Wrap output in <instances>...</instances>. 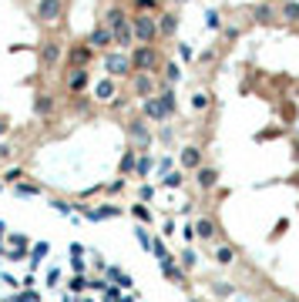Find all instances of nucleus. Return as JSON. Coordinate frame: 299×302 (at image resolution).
<instances>
[{"mask_svg":"<svg viewBox=\"0 0 299 302\" xmlns=\"http://www.w3.org/2000/svg\"><path fill=\"white\" fill-rule=\"evenodd\" d=\"M131 71L134 74H155L158 67L165 64L162 61V51H158L155 44H138V47H131Z\"/></svg>","mask_w":299,"mask_h":302,"instance_id":"f257e3e1","label":"nucleus"},{"mask_svg":"<svg viewBox=\"0 0 299 302\" xmlns=\"http://www.w3.org/2000/svg\"><path fill=\"white\" fill-rule=\"evenodd\" d=\"M131 34L138 44H155L158 37V17H152V14H134L131 17Z\"/></svg>","mask_w":299,"mask_h":302,"instance_id":"f03ea898","label":"nucleus"},{"mask_svg":"<svg viewBox=\"0 0 299 302\" xmlns=\"http://www.w3.org/2000/svg\"><path fill=\"white\" fill-rule=\"evenodd\" d=\"M104 71H108L111 81L131 78L134 71H131V57H128V51H108V54H104Z\"/></svg>","mask_w":299,"mask_h":302,"instance_id":"7ed1b4c3","label":"nucleus"},{"mask_svg":"<svg viewBox=\"0 0 299 302\" xmlns=\"http://www.w3.org/2000/svg\"><path fill=\"white\" fill-rule=\"evenodd\" d=\"M41 67L44 71H54L57 64H61V57H64V44L61 41H54V37H47V41H41Z\"/></svg>","mask_w":299,"mask_h":302,"instance_id":"20e7f679","label":"nucleus"},{"mask_svg":"<svg viewBox=\"0 0 299 302\" xmlns=\"http://www.w3.org/2000/svg\"><path fill=\"white\" fill-rule=\"evenodd\" d=\"M34 17L41 24H61V17H64V0H41L37 4V11H34Z\"/></svg>","mask_w":299,"mask_h":302,"instance_id":"39448f33","label":"nucleus"},{"mask_svg":"<svg viewBox=\"0 0 299 302\" xmlns=\"http://www.w3.org/2000/svg\"><path fill=\"white\" fill-rule=\"evenodd\" d=\"M88 88H91L88 67H71V71H67V91H71V94H88Z\"/></svg>","mask_w":299,"mask_h":302,"instance_id":"423d86ee","label":"nucleus"},{"mask_svg":"<svg viewBox=\"0 0 299 302\" xmlns=\"http://www.w3.org/2000/svg\"><path fill=\"white\" fill-rule=\"evenodd\" d=\"M91 61H94V47H91L88 41H81V44H74L67 51V64L71 67H88Z\"/></svg>","mask_w":299,"mask_h":302,"instance_id":"0eeeda50","label":"nucleus"},{"mask_svg":"<svg viewBox=\"0 0 299 302\" xmlns=\"http://www.w3.org/2000/svg\"><path fill=\"white\" fill-rule=\"evenodd\" d=\"M111 37H114V51H131L134 47V34H131V17L118 27H111Z\"/></svg>","mask_w":299,"mask_h":302,"instance_id":"6e6552de","label":"nucleus"},{"mask_svg":"<svg viewBox=\"0 0 299 302\" xmlns=\"http://www.w3.org/2000/svg\"><path fill=\"white\" fill-rule=\"evenodd\" d=\"M84 41H88L94 51H111V47H114V37H111V31L104 27V24H98V27H94V31L84 37Z\"/></svg>","mask_w":299,"mask_h":302,"instance_id":"1a4fd4ad","label":"nucleus"},{"mask_svg":"<svg viewBox=\"0 0 299 302\" xmlns=\"http://www.w3.org/2000/svg\"><path fill=\"white\" fill-rule=\"evenodd\" d=\"M128 134H131V141H138V148H141V151L152 145V131H148L144 118H131V121H128Z\"/></svg>","mask_w":299,"mask_h":302,"instance_id":"9d476101","label":"nucleus"},{"mask_svg":"<svg viewBox=\"0 0 299 302\" xmlns=\"http://www.w3.org/2000/svg\"><path fill=\"white\" fill-rule=\"evenodd\" d=\"M141 114L148 118V121H165V118H168V111H165V104H162L158 94H152V98L141 101Z\"/></svg>","mask_w":299,"mask_h":302,"instance_id":"9b49d317","label":"nucleus"},{"mask_svg":"<svg viewBox=\"0 0 299 302\" xmlns=\"http://www.w3.org/2000/svg\"><path fill=\"white\" fill-rule=\"evenodd\" d=\"M131 91L134 98H152L155 94V74H131Z\"/></svg>","mask_w":299,"mask_h":302,"instance_id":"f8f14e48","label":"nucleus"},{"mask_svg":"<svg viewBox=\"0 0 299 302\" xmlns=\"http://www.w3.org/2000/svg\"><path fill=\"white\" fill-rule=\"evenodd\" d=\"M54 108H57V101H54L51 91H37V94H34V114H37V118H51Z\"/></svg>","mask_w":299,"mask_h":302,"instance_id":"ddd939ff","label":"nucleus"},{"mask_svg":"<svg viewBox=\"0 0 299 302\" xmlns=\"http://www.w3.org/2000/svg\"><path fill=\"white\" fill-rule=\"evenodd\" d=\"M195 185H199L202 191H212L215 185H219V168H212V165H202L199 171H195Z\"/></svg>","mask_w":299,"mask_h":302,"instance_id":"4468645a","label":"nucleus"},{"mask_svg":"<svg viewBox=\"0 0 299 302\" xmlns=\"http://www.w3.org/2000/svg\"><path fill=\"white\" fill-rule=\"evenodd\" d=\"M192 228H195V238H205V242H215V235H219V225H215L212 215H202Z\"/></svg>","mask_w":299,"mask_h":302,"instance_id":"2eb2a0df","label":"nucleus"},{"mask_svg":"<svg viewBox=\"0 0 299 302\" xmlns=\"http://www.w3.org/2000/svg\"><path fill=\"white\" fill-rule=\"evenodd\" d=\"M182 168H189V171H199L202 168V148L199 145H185L182 148V155H178Z\"/></svg>","mask_w":299,"mask_h":302,"instance_id":"dca6fc26","label":"nucleus"},{"mask_svg":"<svg viewBox=\"0 0 299 302\" xmlns=\"http://www.w3.org/2000/svg\"><path fill=\"white\" fill-rule=\"evenodd\" d=\"M158 265H162V275H168V279H172V282H178V285L185 282V272H182V268L175 265V258H172V255L158 258Z\"/></svg>","mask_w":299,"mask_h":302,"instance_id":"f3484780","label":"nucleus"},{"mask_svg":"<svg viewBox=\"0 0 299 302\" xmlns=\"http://www.w3.org/2000/svg\"><path fill=\"white\" fill-rule=\"evenodd\" d=\"M81 208H84V205H81ZM84 215H88L91 222H104V218H118L121 208H114V205H101V208H84Z\"/></svg>","mask_w":299,"mask_h":302,"instance_id":"a211bd4d","label":"nucleus"},{"mask_svg":"<svg viewBox=\"0 0 299 302\" xmlns=\"http://www.w3.org/2000/svg\"><path fill=\"white\" fill-rule=\"evenodd\" d=\"M178 34V14H162L158 17V37H175Z\"/></svg>","mask_w":299,"mask_h":302,"instance_id":"6ab92c4d","label":"nucleus"},{"mask_svg":"<svg viewBox=\"0 0 299 302\" xmlns=\"http://www.w3.org/2000/svg\"><path fill=\"white\" fill-rule=\"evenodd\" d=\"M124 21H128V11H124L121 4H114V7L104 14V27H108V31L111 27H118V24H124Z\"/></svg>","mask_w":299,"mask_h":302,"instance_id":"aec40b11","label":"nucleus"},{"mask_svg":"<svg viewBox=\"0 0 299 302\" xmlns=\"http://www.w3.org/2000/svg\"><path fill=\"white\" fill-rule=\"evenodd\" d=\"M111 98H118V94H114V81L111 78L98 81V84H94V101H111Z\"/></svg>","mask_w":299,"mask_h":302,"instance_id":"412c9836","label":"nucleus"},{"mask_svg":"<svg viewBox=\"0 0 299 302\" xmlns=\"http://www.w3.org/2000/svg\"><path fill=\"white\" fill-rule=\"evenodd\" d=\"M158 98H162V104H165L168 118H172V114H175V108H178V101H175V88H168V84H162V88H158Z\"/></svg>","mask_w":299,"mask_h":302,"instance_id":"4be33fe9","label":"nucleus"},{"mask_svg":"<svg viewBox=\"0 0 299 302\" xmlns=\"http://www.w3.org/2000/svg\"><path fill=\"white\" fill-rule=\"evenodd\" d=\"M14 195H17V198H34V195H41V185H34V181H17V185H14Z\"/></svg>","mask_w":299,"mask_h":302,"instance_id":"5701e85b","label":"nucleus"},{"mask_svg":"<svg viewBox=\"0 0 299 302\" xmlns=\"http://www.w3.org/2000/svg\"><path fill=\"white\" fill-rule=\"evenodd\" d=\"M178 81H182V67H178L175 61H165V81H162V84H168V88H175Z\"/></svg>","mask_w":299,"mask_h":302,"instance_id":"b1692460","label":"nucleus"},{"mask_svg":"<svg viewBox=\"0 0 299 302\" xmlns=\"http://www.w3.org/2000/svg\"><path fill=\"white\" fill-rule=\"evenodd\" d=\"M279 17H282V21H292V24H296V21H299V4H296V0H282V7H279Z\"/></svg>","mask_w":299,"mask_h":302,"instance_id":"393cba45","label":"nucleus"},{"mask_svg":"<svg viewBox=\"0 0 299 302\" xmlns=\"http://www.w3.org/2000/svg\"><path fill=\"white\" fill-rule=\"evenodd\" d=\"M252 17H255L259 24H269L272 17H279V14L272 11V4H259V7H252Z\"/></svg>","mask_w":299,"mask_h":302,"instance_id":"a878e982","label":"nucleus"},{"mask_svg":"<svg viewBox=\"0 0 299 302\" xmlns=\"http://www.w3.org/2000/svg\"><path fill=\"white\" fill-rule=\"evenodd\" d=\"M215 262H219V265H232L235 262V248L232 245H215Z\"/></svg>","mask_w":299,"mask_h":302,"instance_id":"bb28decb","label":"nucleus"},{"mask_svg":"<svg viewBox=\"0 0 299 302\" xmlns=\"http://www.w3.org/2000/svg\"><path fill=\"white\" fill-rule=\"evenodd\" d=\"M134 161H138V151H134V148H128V151L121 155V165H118V171H121V175H131V171H134Z\"/></svg>","mask_w":299,"mask_h":302,"instance_id":"cd10ccee","label":"nucleus"},{"mask_svg":"<svg viewBox=\"0 0 299 302\" xmlns=\"http://www.w3.org/2000/svg\"><path fill=\"white\" fill-rule=\"evenodd\" d=\"M91 101H94V98H88V94H74V101H71V111H74V114H88V111H91Z\"/></svg>","mask_w":299,"mask_h":302,"instance_id":"c85d7f7f","label":"nucleus"},{"mask_svg":"<svg viewBox=\"0 0 299 302\" xmlns=\"http://www.w3.org/2000/svg\"><path fill=\"white\" fill-rule=\"evenodd\" d=\"M192 108H195V111H209V108H212V94H205V91H199V94L192 98Z\"/></svg>","mask_w":299,"mask_h":302,"instance_id":"c756f323","label":"nucleus"},{"mask_svg":"<svg viewBox=\"0 0 299 302\" xmlns=\"http://www.w3.org/2000/svg\"><path fill=\"white\" fill-rule=\"evenodd\" d=\"M152 165H155V161H152V155L138 158V161H134V175H138V178H144V175L152 171Z\"/></svg>","mask_w":299,"mask_h":302,"instance_id":"7c9ffc66","label":"nucleus"},{"mask_svg":"<svg viewBox=\"0 0 299 302\" xmlns=\"http://www.w3.org/2000/svg\"><path fill=\"white\" fill-rule=\"evenodd\" d=\"M178 258H182V265H185V268H195V262H199V255H195V248H182V255H178Z\"/></svg>","mask_w":299,"mask_h":302,"instance_id":"2f4dec72","label":"nucleus"},{"mask_svg":"<svg viewBox=\"0 0 299 302\" xmlns=\"http://www.w3.org/2000/svg\"><path fill=\"white\" fill-rule=\"evenodd\" d=\"M47 248H51V245H47V242H37V245L31 248V265H37V262H41V258L47 255Z\"/></svg>","mask_w":299,"mask_h":302,"instance_id":"473e14b6","label":"nucleus"},{"mask_svg":"<svg viewBox=\"0 0 299 302\" xmlns=\"http://www.w3.org/2000/svg\"><path fill=\"white\" fill-rule=\"evenodd\" d=\"M21 178H24L21 168H11V171H4V178H0V181H4V185H17Z\"/></svg>","mask_w":299,"mask_h":302,"instance_id":"72a5a7b5","label":"nucleus"},{"mask_svg":"<svg viewBox=\"0 0 299 302\" xmlns=\"http://www.w3.org/2000/svg\"><path fill=\"white\" fill-rule=\"evenodd\" d=\"M162 185H165V188H178V185H182V175H178V171H168V175H162Z\"/></svg>","mask_w":299,"mask_h":302,"instance_id":"f704fd0d","label":"nucleus"},{"mask_svg":"<svg viewBox=\"0 0 299 302\" xmlns=\"http://www.w3.org/2000/svg\"><path fill=\"white\" fill-rule=\"evenodd\" d=\"M108 279H114V282H118V285H131V279L124 275L121 268H108Z\"/></svg>","mask_w":299,"mask_h":302,"instance_id":"c9c22d12","label":"nucleus"},{"mask_svg":"<svg viewBox=\"0 0 299 302\" xmlns=\"http://www.w3.org/2000/svg\"><path fill=\"white\" fill-rule=\"evenodd\" d=\"M131 215L138 218V222H152V212H148L144 205H131Z\"/></svg>","mask_w":299,"mask_h":302,"instance_id":"e433bc0d","label":"nucleus"},{"mask_svg":"<svg viewBox=\"0 0 299 302\" xmlns=\"http://www.w3.org/2000/svg\"><path fill=\"white\" fill-rule=\"evenodd\" d=\"M134 7H138V14H148L158 7V0H134Z\"/></svg>","mask_w":299,"mask_h":302,"instance_id":"4c0bfd02","label":"nucleus"},{"mask_svg":"<svg viewBox=\"0 0 299 302\" xmlns=\"http://www.w3.org/2000/svg\"><path fill=\"white\" fill-rule=\"evenodd\" d=\"M11 158H14V145L0 141V161H11Z\"/></svg>","mask_w":299,"mask_h":302,"instance_id":"58836bf2","label":"nucleus"},{"mask_svg":"<svg viewBox=\"0 0 299 302\" xmlns=\"http://www.w3.org/2000/svg\"><path fill=\"white\" fill-rule=\"evenodd\" d=\"M178 57H182V61H192V57H195V51H192L189 44H178Z\"/></svg>","mask_w":299,"mask_h":302,"instance_id":"ea45409f","label":"nucleus"},{"mask_svg":"<svg viewBox=\"0 0 299 302\" xmlns=\"http://www.w3.org/2000/svg\"><path fill=\"white\" fill-rule=\"evenodd\" d=\"M84 285H91V282L84 279V275H78V279L71 282V292H81V289H84Z\"/></svg>","mask_w":299,"mask_h":302,"instance_id":"a19ab883","label":"nucleus"},{"mask_svg":"<svg viewBox=\"0 0 299 302\" xmlns=\"http://www.w3.org/2000/svg\"><path fill=\"white\" fill-rule=\"evenodd\" d=\"M57 282H61V272L51 268V272H47V285H54V289H57Z\"/></svg>","mask_w":299,"mask_h":302,"instance_id":"79ce46f5","label":"nucleus"},{"mask_svg":"<svg viewBox=\"0 0 299 302\" xmlns=\"http://www.w3.org/2000/svg\"><path fill=\"white\" fill-rule=\"evenodd\" d=\"M134 235H138V242H141L144 248H152V238H148V232H144V228H138V232H134Z\"/></svg>","mask_w":299,"mask_h":302,"instance_id":"37998d69","label":"nucleus"},{"mask_svg":"<svg viewBox=\"0 0 299 302\" xmlns=\"http://www.w3.org/2000/svg\"><path fill=\"white\" fill-rule=\"evenodd\" d=\"M205 17H209V27H212V31H215V27H222V21H219V14H215V11H209Z\"/></svg>","mask_w":299,"mask_h":302,"instance_id":"c03bdc74","label":"nucleus"},{"mask_svg":"<svg viewBox=\"0 0 299 302\" xmlns=\"http://www.w3.org/2000/svg\"><path fill=\"white\" fill-rule=\"evenodd\" d=\"M17 302H37V292H31V289L21 292V295H17Z\"/></svg>","mask_w":299,"mask_h":302,"instance_id":"a18cd8bd","label":"nucleus"},{"mask_svg":"<svg viewBox=\"0 0 299 302\" xmlns=\"http://www.w3.org/2000/svg\"><path fill=\"white\" fill-rule=\"evenodd\" d=\"M54 208H57L61 215H71V205H67V201H57V198H54Z\"/></svg>","mask_w":299,"mask_h":302,"instance_id":"49530a36","label":"nucleus"},{"mask_svg":"<svg viewBox=\"0 0 299 302\" xmlns=\"http://www.w3.org/2000/svg\"><path fill=\"white\" fill-rule=\"evenodd\" d=\"M152 195H155V188H152V185H144V188H141V201H148Z\"/></svg>","mask_w":299,"mask_h":302,"instance_id":"de8ad7c7","label":"nucleus"},{"mask_svg":"<svg viewBox=\"0 0 299 302\" xmlns=\"http://www.w3.org/2000/svg\"><path fill=\"white\" fill-rule=\"evenodd\" d=\"M124 188V178H118V181H111V185H108V191H121Z\"/></svg>","mask_w":299,"mask_h":302,"instance_id":"09e8293b","label":"nucleus"},{"mask_svg":"<svg viewBox=\"0 0 299 302\" xmlns=\"http://www.w3.org/2000/svg\"><path fill=\"white\" fill-rule=\"evenodd\" d=\"M7 131H11V121H7V118H0V138H4Z\"/></svg>","mask_w":299,"mask_h":302,"instance_id":"8fccbe9b","label":"nucleus"},{"mask_svg":"<svg viewBox=\"0 0 299 302\" xmlns=\"http://www.w3.org/2000/svg\"><path fill=\"white\" fill-rule=\"evenodd\" d=\"M4 232H7V225H4V222H0V238H4Z\"/></svg>","mask_w":299,"mask_h":302,"instance_id":"3c124183","label":"nucleus"},{"mask_svg":"<svg viewBox=\"0 0 299 302\" xmlns=\"http://www.w3.org/2000/svg\"><path fill=\"white\" fill-rule=\"evenodd\" d=\"M0 191H4V181H0Z\"/></svg>","mask_w":299,"mask_h":302,"instance_id":"603ef678","label":"nucleus"}]
</instances>
